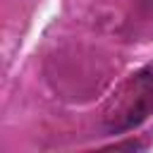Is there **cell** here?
<instances>
[{
    "label": "cell",
    "instance_id": "1",
    "mask_svg": "<svg viewBox=\"0 0 153 153\" xmlns=\"http://www.w3.org/2000/svg\"><path fill=\"white\" fill-rule=\"evenodd\" d=\"M153 115V65L127 76L103 108V129L122 134Z\"/></svg>",
    "mask_w": 153,
    "mask_h": 153
}]
</instances>
